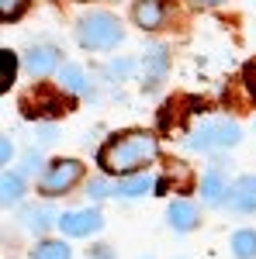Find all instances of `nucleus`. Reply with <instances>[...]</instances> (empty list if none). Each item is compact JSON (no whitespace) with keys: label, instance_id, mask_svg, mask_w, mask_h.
Instances as JSON below:
<instances>
[{"label":"nucleus","instance_id":"1","mask_svg":"<svg viewBox=\"0 0 256 259\" xmlns=\"http://www.w3.org/2000/svg\"><path fill=\"white\" fill-rule=\"evenodd\" d=\"M156 139L149 132H128L111 139L104 149L97 152V162L104 166V173H115V177H132L138 173L145 162L156 159Z\"/></svg>","mask_w":256,"mask_h":259},{"label":"nucleus","instance_id":"2","mask_svg":"<svg viewBox=\"0 0 256 259\" xmlns=\"http://www.w3.org/2000/svg\"><path fill=\"white\" fill-rule=\"evenodd\" d=\"M77 38H80L83 49L104 52V49H115V45L125 38V31H121V21L115 18V14H107V11H90V14L80 18Z\"/></svg>","mask_w":256,"mask_h":259},{"label":"nucleus","instance_id":"3","mask_svg":"<svg viewBox=\"0 0 256 259\" xmlns=\"http://www.w3.org/2000/svg\"><path fill=\"white\" fill-rule=\"evenodd\" d=\"M239 139H242V132H239L236 121L218 118V121H204L201 128H194L191 139H187V149H194V152H218V149H232Z\"/></svg>","mask_w":256,"mask_h":259},{"label":"nucleus","instance_id":"4","mask_svg":"<svg viewBox=\"0 0 256 259\" xmlns=\"http://www.w3.org/2000/svg\"><path fill=\"white\" fill-rule=\"evenodd\" d=\"M80 177H83V162L59 159V162H52V166L45 169L39 190L45 194V197H59V194H66V190H73V187H77Z\"/></svg>","mask_w":256,"mask_h":259},{"label":"nucleus","instance_id":"5","mask_svg":"<svg viewBox=\"0 0 256 259\" xmlns=\"http://www.w3.org/2000/svg\"><path fill=\"white\" fill-rule=\"evenodd\" d=\"M100 225H104V218H100V211H94V207H83V211H66V214L59 218V228L66 232V235H73V239L94 235V232H100Z\"/></svg>","mask_w":256,"mask_h":259},{"label":"nucleus","instance_id":"6","mask_svg":"<svg viewBox=\"0 0 256 259\" xmlns=\"http://www.w3.org/2000/svg\"><path fill=\"white\" fill-rule=\"evenodd\" d=\"M24 62H28V69H31V76H49V73L59 66V49H56V45H31Z\"/></svg>","mask_w":256,"mask_h":259},{"label":"nucleus","instance_id":"7","mask_svg":"<svg viewBox=\"0 0 256 259\" xmlns=\"http://www.w3.org/2000/svg\"><path fill=\"white\" fill-rule=\"evenodd\" d=\"M229 207H232V211H242V214L256 211V177H242V180L232 183V190H229Z\"/></svg>","mask_w":256,"mask_h":259},{"label":"nucleus","instance_id":"8","mask_svg":"<svg viewBox=\"0 0 256 259\" xmlns=\"http://www.w3.org/2000/svg\"><path fill=\"white\" fill-rule=\"evenodd\" d=\"M229 180H225V173L218 169V166H211L204 177H201V197H204V204H222V200H229Z\"/></svg>","mask_w":256,"mask_h":259},{"label":"nucleus","instance_id":"9","mask_svg":"<svg viewBox=\"0 0 256 259\" xmlns=\"http://www.w3.org/2000/svg\"><path fill=\"white\" fill-rule=\"evenodd\" d=\"M166 218H170V225H173L177 232H191L197 225V207L191 200H173L170 211H166Z\"/></svg>","mask_w":256,"mask_h":259},{"label":"nucleus","instance_id":"10","mask_svg":"<svg viewBox=\"0 0 256 259\" xmlns=\"http://www.w3.org/2000/svg\"><path fill=\"white\" fill-rule=\"evenodd\" d=\"M132 14H135V24H138V28L153 31V28H159V24H163V4H159V0H138Z\"/></svg>","mask_w":256,"mask_h":259},{"label":"nucleus","instance_id":"11","mask_svg":"<svg viewBox=\"0 0 256 259\" xmlns=\"http://www.w3.org/2000/svg\"><path fill=\"white\" fill-rule=\"evenodd\" d=\"M153 190V177H121L115 187H111V194H118V197H142V194H149Z\"/></svg>","mask_w":256,"mask_h":259},{"label":"nucleus","instance_id":"12","mask_svg":"<svg viewBox=\"0 0 256 259\" xmlns=\"http://www.w3.org/2000/svg\"><path fill=\"white\" fill-rule=\"evenodd\" d=\"M59 83L66 94H83L87 90V80H83V69L80 66H73V62H62L59 69Z\"/></svg>","mask_w":256,"mask_h":259},{"label":"nucleus","instance_id":"13","mask_svg":"<svg viewBox=\"0 0 256 259\" xmlns=\"http://www.w3.org/2000/svg\"><path fill=\"white\" fill-rule=\"evenodd\" d=\"M24 225H28L31 232H45L49 225H59V218L52 214V207H28V211H24Z\"/></svg>","mask_w":256,"mask_h":259},{"label":"nucleus","instance_id":"14","mask_svg":"<svg viewBox=\"0 0 256 259\" xmlns=\"http://www.w3.org/2000/svg\"><path fill=\"white\" fill-rule=\"evenodd\" d=\"M0 194H4V204H18L21 194H24V180L18 173H7L4 169V180H0Z\"/></svg>","mask_w":256,"mask_h":259},{"label":"nucleus","instance_id":"15","mask_svg":"<svg viewBox=\"0 0 256 259\" xmlns=\"http://www.w3.org/2000/svg\"><path fill=\"white\" fill-rule=\"evenodd\" d=\"M232 252H236L239 259H253L256 256V232H249V228L236 232V235H232Z\"/></svg>","mask_w":256,"mask_h":259},{"label":"nucleus","instance_id":"16","mask_svg":"<svg viewBox=\"0 0 256 259\" xmlns=\"http://www.w3.org/2000/svg\"><path fill=\"white\" fill-rule=\"evenodd\" d=\"M145 73H149V80H156V76H163V69H166V49L163 45H156V49H149L145 52Z\"/></svg>","mask_w":256,"mask_h":259},{"label":"nucleus","instance_id":"17","mask_svg":"<svg viewBox=\"0 0 256 259\" xmlns=\"http://www.w3.org/2000/svg\"><path fill=\"white\" fill-rule=\"evenodd\" d=\"M14 76H18V56L4 49L0 52V90H7L14 83Z\"/></svg>","mask_w":256,"mask_h":259},{"label":"nucleus","instance_id":"18","mask_svg":"<svg viewBox=\"0 0 256 259\" xmlns=\"http://www.w3.org/2000/svg\"><path fill=\"white\" fill-rule=\"evenodd\" d=\"M31 259H69V245L66 242H42L31 252Z\"/></svg>","mask_w":256,"mask_h":259},{"label":"nucleus","instance_id":"19","mask_svg":"<svg viewBox=\"0 0 256 259\" xmlns=\"http://www.w3.org/2000/svg\"><path fill=\"white\" fill-rule=\"evenodd\" d=\"M28 7V0H0V18L4 21H18Z\"/></svg>","mask_w":256,"mask_h":259},{"label":"nucleus","instance_id":"20","mask_svg":"<svg viewBox=\"0 0 256 259\" xmlns=\"http://www.w3.org/2000/svg\"><path fill=\"white\" fill-rule=\"evenodd\" d=\"M87 194H90L94 200L107 197V194H111V183H107V180H90V187H87Z\"/></svg>","mask_w":256,"mask_h":259},{"label":"nucleus","instance_id":"21","mask_svg":"<svg viewBox=\"0 0 256 259\" xmlns=\"http://www.w3.org/2000/svg\"><path fill=\"white\" fill-rule=\"evenodd\" d=\"M128 73H132V62H125V59L107 66V76H118V80H121V76H128Z\"/></svg>","mask_w":256,"mask_h":259},{"label":"nucleus","instance_id":"22","mask_svg":"<svg viewBox=\"0 0 256 259\" xmlns=\"http://www.w3.org/2000/svg\"><path fill=\"white\" fill-rule=\"evenodd\" d=\"M11 156H14V145H11L7 139H4V142H0V159H4V166L11 162Z\"/></svg>","mask_w":256,"mask_h":259},{"label":"nucleus","instance_id":"23","mask_svg":"<svg viewBox=\"0 0 256 259\" xmlns=\"http://www.w3.org/2000/svg\"><path fill=\"white\" fill-rule=\"evenodd\" d=\"M39 169V156H24V173H35Z\"/></svg>","mask_w":256,"mask_h":259},{"label":"nucleus","instance_id":"24","mask_svg":"<svg viewBox=\"0 0 256 259\" xmlns=\"http://www.w3.org/2000/svg\"><path fill=\"white\" fill-rule=\"evenodd\" d=\"M90 259H111V249L107 245H100V249H94V256Z\"/></svg>","mask_w":256,"mask_h":259},{"label":"nucleus","instance_id":"25","mask_svg":"<svg viewBox=\"0 0 256 259\" xmlns=\"http://www.w3.org/2000/svg\"><path fill=\"white\" fill-rule=\"evenodd\" d=\"M246 76L253 80V83H249V87H253V94H256V62H253V66H246Z\"/></svg>","mask_w":256,"mask_h":259},{"label":"nucleus","instance_id":"26","mask_svg":"<svg viewBox=\"0 0 256 259\" xmlns=\"http://www.w3.org/2000/svg\"><path fill=\"white\" fill-rule=\"evenodd\" d=\"M197 4H204V7H215V4H222V0H197Z\"/></svg>","mask_w":256,"mask_h":259}]
</instances>
